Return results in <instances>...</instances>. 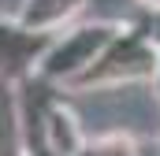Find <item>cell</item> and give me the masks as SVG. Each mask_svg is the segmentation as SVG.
I'll return each mask as SVG.
<instances>
[{
  "mask_svg": "<svg viewBox=\"0 0 160 156\" xmlns=\"http://www.w3.org/2000/svg\"><path fill=\"white\" fill-rule=\"evenodd\" d=\"M119 26L123 22L93 19V22H75V26L52 34L30 78L48 89H71V82L93 67V60L104 52V45L119 34Z\"/></svg>",
  "mask_w": 160,
  "mask_h": 156,
  "instance_id": "6da1fadb",
  "label": "cell"
},
{
  "mask_svg": "<svg viewBox=\"0 0 160 156\" xmlns=\"http://www.w3.org/2000/svg\"><path fill=\"white\" fill-rule=\"evenodd\" d=\"M160 45L153 41L149 30L138 26H119V34L104 45V52L93 60V67L82 78L71 82V89H119V85H134V82H149L153 67H157Z\"/></svg>",
  "mask_w": 160,
  "mask_h": 156,
  "instance_id": "7a4b0ae2",
  "label": "cell"
},
{
  "mask_svg": "<svg viewBox=\"0 0 160 156\" xmlns=\"http://www.w3.org/2000/svg\"><path fill=\"white\" fill-rule=\"evenodd\" d=\"M45 45H48V37L30 34L15 19L0 15V82H11V85L26 82L34 75V67H38Z\"/></svg>",
  "mask_w": 160,
  "mask_h": 156,
  "instance_id": "3957f363",
  "label": "cell"
},
{
  "mask_svg": "<svg viewBox=\"0 0 160 156\" xmlns=\"http://www.w3.org/2000/svg\"><path fill=\"white\" fill-rule=\"evenodd\" d=\"M89 0H22L19 11H15V22L30 34H41V37H52L67 26L78 22V15L86 11Z\"/></svg>",
  "mask_w": 160,
  "mask_h": 156,
  "instance_id": "277c9868",
  "label": "cell"
},
{
  "mask_svg": "<svg viewBox=\"0 0 160 156\" xmlns=\"http://www.w3.org/2000/svg\"><path fill=\"white\" fill-rule=\"evenodd\" d=\"M78 156H145V149L130 134H97V138H86Z\"/></svg>",
  "mask_w": 160,
  "mask_h": 156,
  "instance_id": "5b68a950",
  "label": "cell"
},
{
  "mask_svg": "<svg viewBox=\"0 0 160 156\" xmlns=\"http://www.w3.org/2000/svg\"><path fill=\"white\" fill-rule=\"evenodd\" d=\"M149 89H153V100L160 108V56H157V67H153V78H149Z\"/></svg>",
  "mask_w": 160,
  "mask_h": 156,
  "instance_id": "8992f818",
  "label": "cell"
},
{
  "mask_svg": "<svg viewBox=\"0 0 160 156\" xmlns=\"http://www.w3.org/2000/svg\"><path fill=\"white\" fill-rule=\"evenodd\" d=\"M0 156H30L26 145H0Z\"/></svg>",
  "mask_w": 160,
  "mask_h": 156,
  "instance_id": "52a82bcc",
  "label": "cell"
},
{
  "mask_svg": "<svg viewBox=\"0 0 160 156\" xmlns=\"http://www.w3.org/2000/svg\"><path fill=\"white\" fill-rule=\"evenodd\" d=\"M142 7H149V11H160V0H138Z\"/></svg>",
  "mask_w": 160,
  "mask_h": 156,
  "instance_id": "ba28073f",
  "label": "cell"
},
{
  "mask_svg": "<svg viewBox=\"0 0 160 156\" xmlns=\"http://www.w3.org/2000/svg\"><path fill=\"white\" fill-rule=\"evenodd\" d=\"M157 19H160V11H157ZM153 41H157V45H160V26H157V34H153Z\"/></svg>",
  "mask_w": 160,
  "mask_h": 156,
  "instance_id": "9c48e42d",
  "label": "cell"
}]
</instances>
